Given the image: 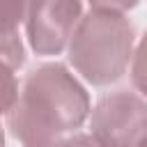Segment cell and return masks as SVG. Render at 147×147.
<instances>
[{"instance_id": "6da1fadb", "label": "cell", "mask_w": 147, "mask_h": 147, "mask_svg": "<svg viewBox=\"0 0 147 147\" xmlns=\"http://www.w3.org/2000/svg\"><path fill=\"white\" fill-rule=\"evenodd\" d=\"M87 90L60 62L32 69L7 113L9 131L23 147H62L90 117Z\"/></svg>"}, {"instance_id": "7a4b0ae2", "label": "cell", "mask_w": 147, "mask_h": 147, "mask_svg": "<svg viewBox=\"0 0 147 147\" xmlns=\"http://www.w3.org/2000/svg\"><path fill=\"white\" fill-rule=\"evenodd\" d=\"M133 44L136 30L124 14L92 9L80 16L67 44L69 62L90 85L103 87L126 74Z\"/></svg>"}, {"instance_id": "3957f363", "label": "cell", "mask_w": 147, "mask_h": 147, "mask_svg": "<svg viewBox=\"0 0 147 147\" xmlns=\"http://www.w3.org/2000/svg\"><path fill=\"white\" fill-rule=\"evenodd\" d=\"M90 136L101 147H140L147 140V101L117 90L90 110Z\"/></svg>"}, {"instance_id": "277c9868", "label": "cell", "mask_w": 147, "mask_h": 147, "mask_svg": "<svg viewBox=\"0 0 147 147\" xmlns=\"http://www.w3.org/2000/svg\"><path fill=\"white\" fill-rule=\"evenodd\" d=\"M83 16L80 0H25V34L37 55H60Z\"/></svg>"}, {"instance_id": "5b68a950", "label": "cell", "mask_w": 147, "mask_h": 147, "mask_svg": "<svg viewBox=\"0 0 147 147\" xmlns=\"http://www.w3.org/2000/svg\"><path fill=\"white\" fill-rule=\"evenodd\" d=\"M25 62V48L18 32H0V115H7L18 96L16 71Z\"/></svg>"}, {"instance_id": "8992f818", "label": "cell", "mask_w": 147, "mask_h": 147, "mask_svg": "<svg viewBox=\"0 0 147 147\" xmlns=\"http://www.w3.org/2000/svg\"><path fill=\"white\" fill-rule=\"evenodd\" d=\"M131 83L147 99V32L140 37L131 57Z\"/></svg>"}, {"instance_id": "52a82bcc", "label": "cell", "mask_w": 147, "mask_h": 147, "mask_svg": "<svg viewBox=\"0 0 147 147\" xmlns=\"http://www.w3.org/2000/svg\"><path fill=\"white\" fill-rule=\"evenodd\" d=\"M25 18V0H0V32H18Z\"/></svg>"}, {"instance_id": "ba28073f", "label": "cell", "mask_w": 147, "mask_h": 147, "mask_svg": "<svg viewBox=\"0 0 147 147\" xmlns=\"http://www.w3.org/2000/svg\"><path fill=\"white\" fill-rule=\"evenodd\" d=\"M140 0H90L92 9L96 11H113V14H124L129 9H133Z\"/></svg>"}, {"instance_id": "9c48e42d", "label": "cell", "mask_w": 147, "mask_h": 147, "mask_svg": "<svg viewBox=\"0 0 147 147\" xmlns=\"http://www.w3.org/2000/svg\"><path fill=\"white\" fill-rule=\"evenodd\" d=\"M62 147H101L90 133H71Z\"/></svg>"}, {"instance_id": "30bf717a", "label": "cell", "mask_w": 147, "mask_h": 147, "mask_svg": "<svg viewBox=\"0 0 147 147\" xmlns=\"http://www.w3.org/2000/svg\"><path fill=\"white\" fill-rule=\"evenodd\" d=\"M0 147H5V129H2V124H0Z\"/></svg>"}, {"instance_id": "8fae6325", "label": "cell", "mask_w": 147, "mask_h": 147, "mask_svg": "<svg viewBox=\"0 0 147 147\" xmlns=\"http://www.w3.org/2000/svg\"><path fill=\"white\" fill-rule=\"evenodd\" d=\"M140 147H147V140H145V142H142V145H140Z\"/></svg>"}]
</instances>
